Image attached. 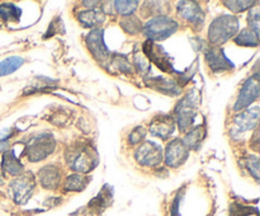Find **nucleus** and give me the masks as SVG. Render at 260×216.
I'll list each match as a JSON object with an SVG mask.
<instances>
[{
    "mask_svg": "<svg viewBox=\"0 0 260 216\" xmlns=\"http://www.w3.org/2000/svg\"><path fill=\"white\" fill-rule=\"evenodd\" d=\"M65 159L69 167L79 174L90 172L99 163V157L94 146H90L86 142H80L66 149Z\"/></svg>",
    "mask_w": 260,
    "mask_h": 216,
    "instance_id": "nucleus-1",
    "label": "nucleus"
},
{
    "mask_svg": "<svg viewBox=\"0 0 260 216\" xmlns=\"http://www.w3.org/2000/svg\"><path fill=\"white\" fill-rule=\"evenodd\" d=\"M240 28V20L238 17L230 14H222L216 17L208 28V40L212 45H222L238 33Z\"/></svg>",
    "mask_w": 260,
    "mask_h": 216,
    "instance_id": "nucleus-2",
    "label": "nucleus"
},
{
    "mask_svg": "<svg viewBox=\"0 0 260 216\" xmlns=\"http://www.w3.org/2000/svg\"><path fill=\"white\" fill-rule=\"evenodd\" d=\"M56 140L50 132H38L29 137L25 144L24 155L29 162H41L53 152Z\"/></svg>",
    "mask_w": 260,
    "mask_h": 216,
    "instance_id": "nucleus-3",
    "label": "nucleus"
},
{
    "mask_svg": "<svg viewBox=\"0 0 260 216\" xmlns=\"http://www.w3.org/2000/svg\"><path fill=\"white\" fill-rule=\"evenodd\" d=\"M178 28H179V24L173 18L168 15H156L151 18L142 29H144L145 36L152 42V41L167 40L168 37L177 32Z\"/></svg>",
    "mask_w": 260,
    "mask_h": 216,
    "instance_id": "nucleus-4",
    "label": "nucleus"
},
{
    "mask_svg": "<svg viewBox=\"0 0 260 216\" xmlns=\"http://www.w3.org/2000/svg\"><path fill=\"white\" fill-rule=\"evenodd\" d=\"M36 188V179L32 173L19 175L10 183V193L13 196L14 202L23 205L27 202L33 195Z\"/></svg>",
    "mask_w": 260,
    "mask_h": 216,
    "instance_id": "nucleus-5",
    "label": "nucleus"
},
{
    "mask_svg": "<svg viewBox=\"0 0 260 216\" xmlns=\"http://www.w3.org/2000/svg\"><path fill=\"white\" fill-rule=\"evenodd\" d=\"M135 158L144 167H157L162 162V149L155 141H145L137 147Z\"/></svg>",
    "mask_w": 260,
    "mask_h": 216,
    "instance_id": "nucleus-6",
    "label": "nucleus"
},
{
    "mask_svg": "<svg viewBox=\"0 0 260 216\" xmlns=\"http://www.w3.org/2000/svg\"><path fill=\"white\" fill-rule=\"evenodd\" d=\"M196 106H197V102H196V98H193V94H188L178 103L175 113H177L178 126L182 131L189 129L196 121V116H197Z\"/></svg>",
    "mask_w": 260,
    "mask_h": 216,
    "instance_id": "nucleus-7",
    "label": "nucleus"
},
{
    "mask_svg": "<svg viewBox=\"0 0 260 216\" xmlns=\"http://www.w3.org/2000/svg\"><path fill=\"white\" fill-rule=\"evenodd\" d=\"M259 88L258 76H250L241 86L238 99L234 104V111H243L244 108H248L253 102H255L259 97Z\"/></svg>",
    "mask_w": 260,
    "mask_h": 216,
    "instance_id": "nucleus-8",
    "label": "nucleus"
},
{
    "mask_svg": "<svg viewBox=\"0 0 260 216\" xmlns=\"http://www.w3.org/2000/svg\"><path fill=\"white\" fill-rule=\"evenodd\" d=\"M144 51L147 57L152 63H155L157 68L161 69L162 71H167V73H174L175 70L169 58V53L162 48V46L156 45V43L151 42V41H147V42L144 43Z\"/></svg>",
    "mask_w": 260,
    "mask_h": 216,
    "instance_id": "nucleus-9",
    "label": "nucleus"
},
{
    "mask_svg": "<svg viewBox=\"0 0 260 216\" xmlns=\"http://www.w3.org/2000/svg\"><path fill=\"white\" fill-rule=\"evenodd\" d=\"M189 157V149L185 146L183 140L174 139L167 145L165 163L172 168H178L184 164Z\"/></svg>",
    "mask_w": 260,
    "mask_h": 216,
    "instance_id": "nucleus-10",
    "label": "nucleus"
},
{
    "mask_svg": "<svg viewBox=\"0 0 260 216\" xmlns=\"http://www.w3.org/2000/svg\"><path fill=\"white\" fill-rule=\"evenodd\" d=\"M86 46L93 55V57L98 61H104L109 57V50L104 42V29L95 28L86 36Z\"/></svg>",
    "mask_w": 260,
    "mask_h": 216,
    "instance_id": "nucleus-11",
    "label": "nucleus"
},
{
    "mask_svg": "<svg viewBox=\"0 0 260 216\" xmlns=\"http://www.w3.org/2000/svg\"><path fill=\"white\" fill-rule=\"evenodd\" d=\"M259 119V107H250L246 111L241 112L239 116L235 117L234 119V129L231 131V134H239L243 135L246 131H250V130L255 129L256 125H258Z\"/></svg>",
    "mask_w": 260,
    "mask_h": 216,
    "instance_id": "nucleus-12",
    "label": "nucleus"
},
{
    "mask_svg": "<svg viewBox=\"0 0 260 216\" xmlns=\"http://www.w3.org/2000/svg\"><path fill=\"white\" fill-rule=\"evenodd\" d=\"M178 13L183 19L188 20L190 24L200 27L205 20V13L198 3L196 2H180L178 3Z\"/></svg>",
    "mask_w": 260,
    "mask_h": 216,
    "instance_id": "nucleus-13",
    "label": "nucleus"
},
{
    "mask_svg": "<svg viewBox=\"0 0 260 216\" xmlns=\"http://www.w3.org/2000/svg\"><path fill=\"white\" fill-rule=\"evenodd\" d=\"M206 60H207L211 70L215 71V73L231 70V69L235 68L230 58L225 55V51L220 47H211L206 53Z\"/></svg>",
    "mask_w": 260,
    "mask_h": 216,
    "instance_id": "nucleus-14",
    "label": "nucleus"
},
{
    "mask_svg": "<svg viewBox=\"0 0 260 216\" xmlns=\"http://www.w3.org/2000/svg\"><path fill=\"white\" fill-rule=\"evenodd\" d=\"M175 131V121L172 116L168 114H160L156 116L150 124V132L155 136L160 137L162 140H167L174 134Z\"/></svg>",
    "mask_w": 260,
    "mask_h": 216,
    "instance_id": "nucleus-15",
    "label": "nucleus"
},
{
    "mask_svg": "<svg viewBox=\"0 0 260 216\" xmlns=\"http://www.w3.org/2000/svg\"><path fill=\"white\" fill-rule=\"evenodd\" d=\"M38 182L41 183L45 190L53 191L58 187L61 179V173L56 165L48 164L46 167L41 168V170L37 174Z\"/></svg>",
    "mask_w": 260,
    "mask_h": 216,
    "instance_id": "nucleus-16",
    "label": "nucleus"
},
{
    "mask_svg": "<svg viewBox=\"0 0 260 216\" xmlns=\"http://www.w3.org/2000/svg\"><path fill=\"white\" fill-rule=\"evenodd\" d=\"M112 198H113V190H112L111 186L106 184L102 188L101 192L93 198V200L89 202V208L95 212H102L104 211V208L108 207L109 203L112 202Z\"/></svg>",
    "mask_w": 260,
    "mask_h": 216,
    "instance_id": "nucleus-17",
    "label": "nucleus"
},
{
    "mask_svg": "<svg viewBox=\"0 0 260 216\" xmlns=\"http://www.w3.org/2000/svg\"><path fill=\"white\" fill-rule=\"evenodd\" d=\"M146 84L152 89L161 91L164 94H169V96H178L180 93V88L174 80H169V79L164 78H152L146 80Z\"/></svg>",
    "mask_w": 260,
    "mask_h": 216,
    "instance_id": "nucleus-18",
    "label": "nucleus"
},
{
    "mask_svg": "<svg viewBox=\"0 0 260 216\" xmlns=\"http://www.w3.org/2000/svg\"><path fill=\"white\" fill-rule=\"evenodd\" d=\"M106 19V15L103 12L98 9H89L83 10L78 13V20L86 28L98 27Z\"/></svg>",
    "mask_w": 260,
    "mask_h": 216,
    "instance_id": "nucleus-19",
    "label": "nucleus"
},
{
    "mask_svg": "<svg viewBox=\"0 0 260 216\" xmlns=\"http://www.w3.org/2000/svg\"><path fill=\"white\" fill-rule=\"evenodd\" d=\"M3 169L12 175H19L23 173V164L18 159L13 149H8L3 155Z\"/></svg>",
    "mask_w": 260,
    "mask_h": 216,
    "instance_id": "nucleus-20",
    "label": "nucleus"
},
{
    "mask_svg": "<svg viewBox=\"0 0 260 216\" xmlns=\"http://www.w3.org/2000/svg\"><path fill=\"white\" fill-rule=\"evenodd\" d=\"M88 184L89 178L76 173V174H71L66 178L65 190L69 191V192H80V191L85 190V187Z\"/></svg>",
    "mask_w": 260,
    "mask_h": 216,
    "instance_id": "nucleus-21",
    "label": "nucleus"
},
{
    "mask_svg": "<svg viewBox=\"0 0 260 216\" xmlns=\"http://www.w3.org/2000/svg\"><path fill=\"white\" fill-rule=\"evenodd\" d=\"M235 43L244 47H258L259 35H256L251 29H243L235 37Z\"/></svg>",
    "mask_w": 260,
    "mask_h": 216,
    "instance_id": "nucleus-22",
    "label": "nucleus"
},
{
    "mask_svg": "<svg viewBox=\"0 0 260 216\" xmlns=\"http://www.w3.org/2000/svg\"><path fill=\"white\" fill-rule=\"evenodd\" d=\"M23 64H24V58L19 57V56H10V57L5 58L0 63V76L14 73Z\"/></svg>",
    "mask_w": 260,
    "mask_h": 216,
    "instance_id": "nucleus-23",
    "label": "nucleus"
},
{
    "mask_svg": "<svg viewBox=\"0 0 260 216\" xmlns=\"http://www.w3.org/2000/svg\"><path fill=\"white\" fill-rule=\"evenodd\" d=\"M205 135L206 131L202 126L194 127L192 131H189L185 135L183 142H184L185 146H187L188 149H197L198 145L201 144V141L205 139Z\"/></svg>",
    "mask_w": 260,
    "mask_h": 216,
    "instance_id": "nucleus-24",
    "label": "nucleus"
},
{
    "mask_svg": "<svg viewBox=\"0 0 260 216\" xmlns=\"http://www.w3.org/2000/svg\"><path fill=\"white\" fill-rule=\"evenodd\" d=\"M22 15V9L14 4H9V3H3L0 4V18L4 20H13V22H18Z\"/></svg>",
    "mask_w": 260,
    "mask_h": 216,
    "instance_id": "nucleus-25",
    "label": "nucleus"
},
{
    "mask_svg": "<svg viewBox=\"0 0 260 216\" xmlns=\"http://www.w3.org/2000/svg\"><path fill=\"white\" fill-rule=\"evenodd\" d=\"M121 27L126 30L129 35H136L140 30L142 29L141 22H140L139 18H136L135 15H128V17H124L121 20Z\"/></svg>",
    "mask_w": 260,
    "mask_h": 216,
    "instance_id": "nucleus-26",
    "label": "nucleus"
},
{
    "mask_svg": "<svg viewBox=\"0 0 260 216\" xmlns=\"http://www.w3.org/2000/svg\"><path fill=\"white\" fill-rule=\"evenodd\" d=\"M113 4L117 13L124 15V17H128L137 9L139 2H114Z\"/></svg>",
    "mask_w": 260,
    "mask_h": 216,
    "instance_id": "nucleus-27",
    "label": "nucleus"
},
{
    "mask_svg": "<svg viewBox=\"0 0 260 216\" xmlns=\"http://www.w3.org/2000/svg\"><path fill=\"white\" fill-rule=\"evenodd\" d=\"M225 5H228V8L233 12H244L246 9H251L253 5L256 4V2H225Z\"/></svg>",
    "mask_w": 260,
    "mask_h": 216,
    "instance_id": "nucleus-28",
    "label": "nucleus"
},
{
    "mask_svg": "<svg viewBox=\"0 0 260 216\" xmlns=\"http://www.w3.org/2000/svg\"><path fill=\"white\" fill-rule=\"evenodd\" d=\"M248 23L249 25H250L249 29H251L253 32H255L256 35H259V9L256 7L251 8L248 17Z\"/></svg>",
    "mask_w": 260,
    "mask_h": 216,
    "instance_id": "nucleus-29",
    "label": "nucleus"
},
{
    "mask_svg": "<svg viewBox=\"0 0 260 216\" xmlns=\"http://www.w3.org/2000/svg\"><path fill=\"white\" fill-rule=\"evenodd\" d=\"M145 135H146V130H145V127H142V126L135 127L128 136L129 144L131 145L139 144V142H141L142 140H144Z\"/></svg>",
    "mask_w": 260,
    "mask_h": 216,
    "instance_id": "nucleus-30",
    "label": "nucleus"
},
{
    "mask_svg": "<svg viewBox=\"0 0 260 216\" xmlns=\"http://www.w3.org/2000/svg\"><path fill=\"white\" fill-rule=\"evenodd\" d=\"M183 197H184V190H182L180 192H178L177 197L174 198L172 205V210H170V216H180V203H182Z\"/></svg>",
    "mask_w": 260,
    "mask_h": 216,
    "instance_id": "nucleus-31",
    "label": "nucleus"
},
{
    "mask_svg": "<svg viewBox=\"0 0 260 216\" xmlns=\"http://www.w3.org/2000/svg\"><path fill=\"white\" fill-rule=\"evenodd\" d=\"M248 167L249 170H250L251 174L254 175L255 179L259 178V162H258V158L256 157H250L248 159Z\"/></svg>",
    "mask_w": 260,
    "mask_h": 216,
    "instance_id": "nucleus-32",
    "label": "nucleus"
},
{
    "mask_svg": "<svg viewBox=\"0 0 260 216\" xmlns=\"http://www.w3.org/2000/svg\"><path fill=\"white\" fill-rule=\"evenodd\" d=\"M8 150V142L7 141H0V152Z\"/></svg>",
    "mask_w": 260,
    "mask_h": 216,
    "instance_id": "nucleus-33",
    "label": "nucleus"
},
{
    "mask_svg": "<svg viewBox=\"0 0 260 216\" xmlns=\"http://www.w3.org/2000/svg\"><path fill=\"white\" fill-rule=\"evenodd\" d=\"M3 182V174H2V169H0V183Z\"/></svg>",
    "mask_w": 260,
    "mask_h": 216,
    "instance_id": "nucleus-34",
    "label": "nucleus"
}]
</instances>
